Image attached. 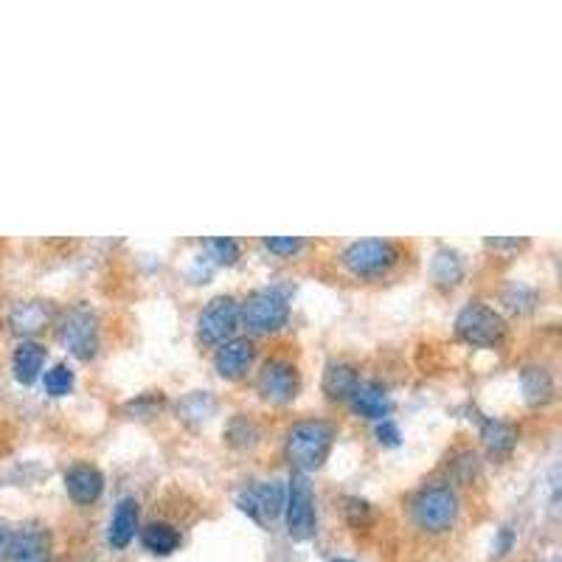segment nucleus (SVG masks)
Instances as JSON below:
<instances>
[{"label":"nucleus","mask_w":562,"mask_h":562,"mask_svg":"<svg viewBox=\"0 0 562 562\" xmlns=\"http://www.w3.org/2000/svg\"><path fill=\"white\" fill-rule=\"evenodd\" d=\"M332 442H335V427L330 422H323V419H304V422H298V425H293L288 431L284 450H288L290 464L298 473H309V470H318L327 461Z\"/></svg>","instance_id":"1"},{"label":"nucleus","mask_w":562,"mask_h":562,"mask_svg":"<svg viewBox=\"0 0 562 562\" xmlns=\"http://www.w3.org/2000/svg\"><path fill=\"white\" fill-rule=\"evenodd\" d=\"M411 514L422 532H431V535L450 532L459 518V495L450 484H427L413 495Z\"/></svg>","instance_id":"2"},{"label":"nucleus","mask_w":562,"mask_h":562,"mask_svg":"<svg viewBox=\"0 0 562 562\" xmlns=\"http://www.w3.org/2000/svg\"><path fill=\"white\" fill-rule=\"evenodd\" d=\"M240 318L247 332L254 335H270L279 332L290 318V298L284 288H261L247 295L240 307Z\"/></svg>","instance_id":"3"},{"label":"nucleus","mask_w":562,"mask_h":562,"mask_svg":"<svg viewBox=\"0 0 562 562\" xmlns=\"http://www.w3.org/2000/svg\"><path fill=\"white\" fill-rule=\"evenodd\" d=\"M456 335L467 343V346H475V349H493L507 335V321L501 318V312H495L487 304L473 302L467 304L456 316Z\"/></svg>","instance_id":"4"},{"label":"nucleus","mask_w":562,"mask_h":562,"mask_svg":"<svg viewBox=\"0 0 562 562\" xmlns=\"http://www.w3.org/2000/svg\"><path fill=\"white\" fill-rule=\"evenodd\" d=\"M346 270L360 279H374L392 270L399 259V247L392 240H357L343 251Z\"/></svg>","instance_id":"5"},{"label":"nucleus","mask_w":562,"mask_h":562,"mask_svg":"<svg viewBox=\"0 0 562 562\" xmlns=\"http://www.w3.org/2000/svg\"><path fill=\"white\" fill-rule=\"evenodd\" d=\"M284 514H288V532L293 540H309L316 535V498H312V489H309V481L304 478V473H295L290 478Z\"/></svg>","instance_id":"6"},{"label":"nucleus","mask_w":562,"mask_h":562,"mask_svg":"<svg viewBox=\"0 0 562 562\" xmlns=\"http://www.w3.org/2000/svg\"><path fill=\"white\" fill-rule=\"evenodd\" d=\"M240 327V304L233 295H217L197 318V335L208 346H222Z\"/></svg>","instance_id":"7"},{"label":"nucleus","mask_w":562,"mask_h":562,"mask_svg":"<svg viewBox=\"0 0 562 562\" xmlns=\"http://www.w3.org/2000/svg\"><path fill=\"white\" fill-rule=\"evenodd\" d=\"M284 498H288L284 484H279V481H256V484H251L237 495V507L259 526H270L284 512Z\"/></svg>","instance_id":"8"},{"label":"nucleus","mask_w":562,"mask_h":562,"mask_svg":"<svg viewBox=\"0 0 562 562\" xmlns=\"http://www.w3.org/2000/svg\"><path fill=\"white\" fill-rule=\"evenodd\" d=\"M62 343L68 346L71 355L79 360H90L99 352V321L93 316V309L74 307L65 312L60 327Z\"/></svg>","instance_id":"9"},{"label":"nucleus","mask_w":562,"mask_h":562,"mask_svg":"<svg viewBox=\"0 0 562 562\" xmlns=\"http://www.w3.org/2000/svg\"><path fill=\"white\" fill-rule=\"evenodd\" d=\"M298 388H302V378H298V369H295L290 360H268L259 371V394L268 403L273 405H288L298 397Z\"/></svg>","instance_id":"10"},{"label":"nucleus","mask_w":562,"mask_h":562,"mask_svg":"<svg viewBox=\"0 0 562 562\" xmlns=\"http://www.w3.org/2000/svg\"><path fill=\"white\" fill-rule=\"evenodd\" d=\"M7 562H51V535L42 526L14 528Z\"/></svg>","instance_id":"11"},{"label":"nucleus","mask_w":562,"mask_h":562,"mask_svg":"<svg viewBox=\"0 0 562 562\" xmlns=\"http://www.w3.org/2000/svg\"><path fill=\"white\" fill-rule=\"evenodd\" d=\"M254 341L251 337H231L217 349L214 355V369L217 374L226 380H240L242 374H247V369L254 366Z\"/></svg>","instance_id":"12"},{"label":"nucleus","mask_w":562,"mask_h":562,"mask_svg":"<svg viewBox=\"0 0 562 562\" xmlns=\"http://www.w3.org/2000/svg\"><path fill=\"white\" fill-rule=\"evenodd\" d=\"M65 489L79 507L97 503L104 493V475L93 464H74L65 473Z\"/></svg>","instance_id":"13"},{"label":"nucleus","mask_w":562,"mask_h":562,"mask_svg":"<svg viewBox=\"0 0 562 562\" xmlns=\"http://www.w3.org/2000/svg\"><path fill=\"white\" fill-rule=\"evenodd\" d=\"M352 411L360 413L366 419H388L392 413V399L385 394V388L380 383H357V388L352 392Z\"/></svg>","instance_id":"14"},{"label":"nucleus","mask_w":562,"mask_h":562,"mask_svg":"<svg viewBox=\"0 0 562 562\" xmlns=\"http://www.w3.org/2000/svg\"><path fill=\"white\" fill-rule=\"evenodd\" d=\"M138 532V501L136 498H122L111 518L107 528V542L113 549H127Z\"/></svg>","instance_id":"15"},{"label":"nucleus","mask_w":562,"mask_h":562,"mask_svg":"<svg viewBox=\"0 0 562 562\" xmlns=\"http://www.w3.org/2000/svg\"><path fill=\"white\" fill-rule=\"evenodd\" d=\"M42 366H46V346H40L37 341L17 343V349H14L12 355V371L17 383H35V380L40 378Z\"/></svg>","instance_id":"16"},{"label":"nucleus","mask_w":562,"mask_h":562,"mask_svg":"<svg viewBox=\"0 0 562 562\" xmlns=\"http://www.w3.org/2000/svg\"><path fill=\"white\" fill-rule=\"evenodd\" d=\"M51 321V307L46 302H21L9 312V327L17 335H37Z\"/></svg>","instance_id":"17"},{"label":"nucleus","mask_w":562,"mask_h":562,"mask_svg":"<svg viewBox=\"0 0 562 562\" xmlns=\"http://www.w3.org/2000/svg\"><path fill=\"white\" fill-rule=\"evenodd\" d=\"M521 385L528 405H546L554 397V378L546 366H526L521 371Z\"/></svg>","instance_id":"18"},{"label":"nucleus","mask_w":562,"mask_h":562,"mask_svg":"<svg viewBox=\"0 0 562 562\" xmlns=\"http://www.w3.org/2000/svg\"><path fill=\"white\" fill-rule=\"evenodd\" d=\"M360 383V374L352 363H330L323 371V392L330 399H349Z\"/></svg>","instance_id":"19"},{"label":"nucleus","mask_w":562,"mask_h":562,"mask_svg":"<svg viewBox=\"0 0 562 562\" xmlns=\"http://www.w3.org/2000/svg\"><path fill=\"white\" fill-rule=\"evenodd\" d=\"M481 439L493 456H507L518 445V431L503 419H484L481 422Z\"/></svg>","instance_id":"20"},{"label":"nucleus","mask_w":562,"mask_h":562,"mask_svg":"<svg viewBox=\"0 0 562 562\" xmlns=\"http://www.w3.org/2000/svg\"><path fill=\"white\" fill-rule=\"evenodd\" d=\"M141 542H144V549L150 551V554L169 557L171 551H178L180 532L171 526V523H150V526H144V532H141Z\"/></svg>","instance_id":"21"},{"label":"nucleus","mask_w":562,"mask_h":562,"mask_svg":"<svg viewBox=\"0 0 562 562\" xmlns=\"http://www.w3.org/2000/svg\"><path fill=\"white\" fill-rule=\"evenodd\" d=\"M431 276L439 288H452L464 276V261H461V256L452 247H439L431 261Z\"/></svg>","instance_id":"22"},{"label":"nucleus","mask_w":562,"mask_h":562,"mask_svg":"<svg viewBox=\"0 0 562 562\" xmlns=\"http://www.w3.org/2000/svg\"><path fill=\"white\" fill-rule=\"evenodd\" d=\"M214 408H217V403H214V397L208 392H194L189 394V397L180 403V417L189 419V422H203V419H208L214 413Z\"/></svg>","instance_id":"23"},{"label":"nucleus","mask_w":562,"mask_h":562,"mask_svg":"<svg viewBox=\"0 0 562 562\" xmlns=\"http://www.w3.org/2000/svg\"><path fill=\"white\" fill-rule=\"evenodd\" d=\"M42 385H46V392H49L51 397H65V394H71V388H74V371L65 363L51 366V369L42 374Z\"/></svg>","instance_id":"24"},{"label":"nucleus","mask_w":562,"mask_h":562,"mask_svg":"<svg viewBox=\"0 0 562 562\" xmlns=\"http://www.w3.org/2000/svg\"><path fill=\"white\" fill-rule=\"evenodd\" d=\"M256 436H259V431H256V425L251 422L247 417H233V422L228 425V442L237 447H245V445H254Z\"/></svg>","instance_id":"25"},{"label":"nucleus","mask_w":562,"mask_h":562,"mask_svg":"<svg viewBox=\"0 0 562 562\" xmlns=\"http://www.w3.org/2000/svg\"><path fill=\"white\" fill-rule=\"evenodd\" d=\"M535 290L526 288V284H512V288L503 293V302L509 304V309H514V312H526V309L535 307Z\"/></svg>","instance_id":"26"},{"label":"nucleus","mask_w":562,"mask_h":562,"mask_svg":"<svg viewBox=\"0 0 562 562\" xmlns=\"http://www.w3.org/2000/svg\"><path fill=\"white\" fill-rule=\"evenodd\" d=\"M208 247H212L214 259L222 261V265H233V261L240 259V242L231 240V237H217Z\"/></svg>","instance_id":"27"},{"label":"nucleus","mask_w":562,"mask_h":562,"mask_svg":"<svg viewBox=\"0 0 562 562\" xmlns=\"http://www.w3.org/2000/svg\"><path fill=\"white\" fill-rule=\"evenodd\" d=\"M265 247L276 256H293L304 247L302 237H265Z\"/></svg>","instance_id":"28"},{"label":"nucleus","mask_w":562,"mask_h":562,"mask_svg":"<svg viewBox=\"0 0 562 562\" xmlns=\"http://www.w3.org/2000/svg\"><path fill=\"white\" fill-rule=\"evenodd\" d=\"M378 439H380V445H388V447L399 445L403 433H399V427H397V422H394V419H380V422H378Z\"/></svg>","instance_id":"29"},{"label":"nucleus","mask_w":562,"mask_h":562,"mask_svg":"<svg viewBox=\"0 0 562 562\" xmlns=\"http://www.w3.org/2000/svg\"><path fill=\"white\" fill-rule=\"evenodd\" d=\"M346 514H349L352 526L360 528L366 521H369L371 507L366 501H360V498H346Z\"/></svg>","instance_id":"30"},{"label":"nucleus","mask_w":562,"mask_h":562,"mask_svg":"<svg viewBox=\"0 0 562 562\" xmlns=\"http://www.w3.org/2000/svg\"><path fill=\"white\" fill-rule=\"evenodd\" d=\"M512 546H514V532L509 526H503L501 532H498V540H495V554H498V557L509 554V551H512Z\"/></svg>","instance_id":"31"},{"label":"nucleus","mask_w":562,"mask_h":562,"mask_svg":"<svg viewBox=\"0 0 562 562\" xmlns=\"http://www.w3.org/2000/svg\"><path fill=\"white\" fill-rule=\"evenodd\" d=\"M12 537H14V528L9 526L7 521H0V562H7L9 546H12Z\"/></svg>","instance_id":"32"},{"label":"nucleus","mask_w":562,"mask_h":562,"mask_svg":"<svg viewBox=\"0 0 562 562\" xmlns=\"http://www.w3.org/2000/svg\"><path fill=\"white\" fill-rule=\"evenodd\" d=\"M332 562H355V560H346V557H337V560H332Z\"/></svg>","instance_id":"33"}]
</instances>
